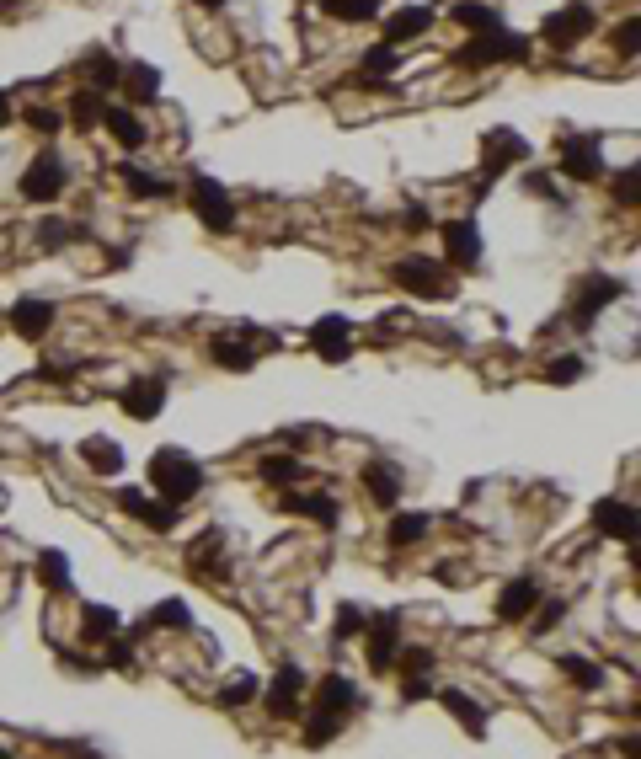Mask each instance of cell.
Here are the masks:
<instances>
[{
	"label": "cell",
	"instance_id": "6da1fadb",
	"mask_svg": "<svg viewBox=\"0 0 641 759\" xmlns=\"http://www.w3.org/2000/svg\"><path fill=\"white\" fill-rule=\"evenodd\" d=\"M150 482L161 487L166 503H187L203 492V466L193 455H182V449H155L150 455Z\"/></svg>",
	"mask_w": 641,
	"mask_h": 759
},
{
	"label": "cell",
	"instance_id": "7a4b0ae2",
	"mask_svg": "<svg viewBox=\"0 0 641 759\" xmlns=\"http://www.w3.org/2000/svg\"><path fill=\"white\" fill-rule=\"evenodd\" d=\"M187 198H193V214L203 220V230H209V236H230V230H236V204H230L225 182H214V177H193Z\"/></svg>",
	"mask_w": 641,
	"mask_h": 759
},
{
	"label": "cell",
	"instance_id": "3957f363",
	"mask_svg": "<svg viewBox=\"0 0 641 759\" xmlns=\"http://www.w3.org/2000/svg\"><path fill=\"white\" fill-rule=\"evenodd\" d=\"M455 59H460V65H524V59H529V38L508 33V27H492V33H481L476 43H465Z\"/></svg>",
	"mask_w": 641,
	"mask_h": 759
},
{
	"label": "cell",
	"instance_id": "277c9868",
	"mask_svg": "<svg viewBox=\"0 0 641 759\" xmlns=\"http://www.w3.org/2000/svg\"><path fill=\"white\" fill-rule=\"evenodd\" d=\"M481 150H487V166H481V182H476V193H487L492 182L508 172V166L529 161V139H524V134H513V129H492L487 139H481Z\"/></svg>",
	"mask_w": 641,
	"mask_h": 759
},
{
	"label": "cell",
	"instance_id": "5b68a950",
	"mask_svg": "<svg viewBox=\"0 0 641 759\" xmlns=\"http://www.w3.org/2000/svg\"><path fill=\"white\" fill-rule=\"evenodd\" d=\"M625 294V284L620 278H609V273H588V278H577V289H572V321L577 327H588L599 311H609Z\"/></svg>",
	"mask_w": 641,
	"mask_h": 759
},
{
	"label": "cell",
	"instance_id": "8992f818",
	"mask_svg": "<svg viewBox=\"0 0 641 759\" xmlns=\"http://www.w3.org/2000/svg\"><path fill=\"white\" fill-rule=\"evenodd\" d=\"M588 33H593V6H583V0H572V6H561L540 22V38L551 43V49H572V43H583Z\"/></svg>",
	"mask_w": 641,
	"mask_h": 759
},
{
	"label": "cell",
	"instance_id": "52a82bcc",
	"mask_svg": "<svg viewBox=\"0 0 641 759\" xmlns=\"http://www.w3.org/2000/svg\"><path fill=\"white\" fill-rule=\"evenodd\" d=\"M390 278L406 294H417V300H444V262H433V257H401L390 268Z\"/></svg>",
	"mask_w": 641,
	"mask_h": 759
},
{
	"label": "cell",
	"instance_id": "ba28073f",
	"mask_svg": "<svg viewBox=\"0 0 641 759\" xmlns=\"http://www.w3.org/2000/svg\"><path fill=\"white\" fill-rule=\"evenodd\" d=\"M118 508H123V514H129V519H139V524H150V530H177V524H182V508L177 503H166V498H150V492H134V487H123L118 492Z\"/></svg>",
	"mask_w": 641,
	"mask_h": 759
},
{
	"label": "cell",
	"instance_id": "9c48e42d",
	"mask_svg": "<svg viewBox=\"0 0 641 759\" xmlns=\"http://www.w3.org/2000/svg\"><path fill=\"white\" fill-rule=\"evenodd\" d=\"M59 193H65V161H59L54 150H43V156L22 172V198H33V204H54Z\"/></svg>",
	"mask_w": 641,
	"mask_h": 759
},
{
	"label": "cell",
	"instance_id": "30bf717a",
	"mask_svg": "<svg viewBox=\"0 0 641 759\" xmlns=\"http://www.w3.org/2000/svg\"><path fill=\"white\" fill-rule=\"evenodd\" d=\"M364 631H369V669L390 674V669H396V647H401V615L385 610V615H374Z\"/></svg>",
	"mask_w": 641,
	"mask_h": 759
},
{
	"label": "cell",
	"instance_id": "8fae6325",
	"mask_svg": "<svg viewBox=\"0 0 641 759\" xmlns=\"http://www.w3.org/2000/svg\"><path fill=\"white\" fill-rule=\"evenodd\" d=\"M118 401H123V412H129L134 423H150V417L166 407V380H161V375H139V380L123 385Z\"/></svg>",
	"mask_w": 641,
	"mask_h": 759
},
{
	"label": "cell",
	"instance_id": "7c38bea8",
	"mask_svg": "<svg viewBox=\"0 0 641 759\" xmlns=\"http://www.w3.org/2000/svg\"><path fill=\"white\" fill-rule=\"evenodd\" d=\"M310 348H316L326 364H348V353H353V327H348L342 316H321L316 327H310Z\"/></svg>",
	"mask_w": 641,
	"mask_h": 759
},
{
	"label": "cell",
	"instance_id": "4fadbf2b",
	"mask_svg": "<svg viewBox=\"0 0 641 759\" xmlns=\"http://www.w3.org/2000/svg\"><path fill=\"white\" fill-rule=\"evenodd\" d=\"M593 530H599L604 540H625V546H636V508L631 503H620V498H604V503H593Z\"/></svg>",
	"mask_w": 641,
	"mask_h": 759
},
{
	"label": "cell",
	"instance_id": "5bb4252c",
	"mask_svg": "<svg viewBox=\"0 0 641 759\" xmlns=\"http://www.w3.org/2000/svg\"><path fill=\"white\" fill-rule=\"evenodd\" d=\"M444 252H449V268H481V230L476 220H449L444 225Z\"/></svg>",
	"mask_w": 641,
	"mask_h": 759
},
{
	"label": "cell",
	"instance_id": "9a60e30c",
	"mask_svg": "<svg viewBox=\"0 0 641 759\" xmlns=\"http://www.w3.org/2000/svg\"><path fill=\"white\" fill-rule=\"evenodd\" d=\"M11 327H17V337H27V343H43L54 327V305L38 300V294H22L17 305H11Z\"/></svg>",
	"mask_w": 641,
	"mask_h": 759
},
{
	"label": "cell",
	"instance_id": "2e32d148",
	"mask_svg": "<svg viewBox=\"0 0 641 759\" xmlns=\"http://www.w3.org/2000/svg\"><path fill=\"white\" fill-rule=\"evenodd\" d=\"M561 177H572V182H599V177H604L599 145H593V139H567V145H561Z\"/></svg>",
	"mask_w": 641,
	"mask_h": 759
},
{
	"label": "cell",
	"instance_id": "e0dca14e",
	"mask_svg": "<svg viewBox=\"0 0 641 759\" xmlns=\"http://www.w3.org/2000/svg\"><path fill=\"white\" fill-rule=\"evenodd\" d=\"M284 508H289V514H300V519H310V524H321V530H332V524L342 519V508H337L332 492H284Z\"/></svg>",
	"mask_w": 641,
	"mask_h": 759
},
{
	"label": "cell",
	"instance_id": "ac0fdd59",
	"mask_svg": "<svg viewBox=\"0 0 641 759\" xmlns=\"http://www.w3.org/2000/svg\"><path fill=\"white\" fill-rule=\"evenodd\" d=\"M300 690H305V669H300V663H284V669L273 674L268 711H273V717H294V711H300Z\"/></svg>",
	"mask_w": 641,
	"mask_h": 759
},
{
	"label": "cell",
	"instance_id": "d6986e66",
	"mask_svg": "<svg viewBox=\"0 0 641 759\" xmlns=\"http://www.w3.org/2000/svg\"><path fill=\"white\" fill-rule=\"evenodd\" d=\"M545 599V588L535 578H519L503 588V599H497V621H524V615H535V604Z\"/></svg>",
	"mask_w": 641,
	"mask_h": 759
},
{
	"label": "cell",
	"instance_id": "ffe728a7",
	"mask_svg": "<svg viewBox=\"0 0 641 759\" xmlns=\"http://www.w3.org/2000/svg\"><path fill=\"white\" fill-rule=\"evenodd\" d=\"M428 27H433V11H428V6H406V11H396V17H385V43H390V49H401V43L422 38Z\"/></svg>",
	"mask_w": 641,
	"mask_h": 759
},
{
	"label": "cell",
	"instance_id": "44dd1931",
	"mask_svg": "<svg viewBox=\"0 0 641 759\" xmlns=\"http://www.w3.org/2000/svg\"><path fill=\"white\" fill-rule=\"evenodd\" d=\"M102 123H107V134H113L123 150H139V145L150 139V129L139 123L134 107H102Z\"/></svg>",
	"mask_w": 641,
	"mask_h": 759
},
{
	"label": "cell",
	"instance_id": "7402d4cb",
	"mask_svg": "<svg viewBox=\"0 0 641 759\" xmlns=\"http://www.w3.org/2000/svg\"><path fill=\"white\" fill-rule=\"evenodd\" d=\"M401 65V54L390 49V43H374V49L364 54V65H358V75H353V86H369V91H380V86H390L385 75Z\"/></svg>",
	"mask_w": 641,
	"mask_h": 759
},
{
	"label": "cell",
	"instance_id": "603a6c76",
	"mask_svg": "<svg viewBox=\"0 0 641 759\" xmlns=\"http://www.w3.org/2000/svg\"><path fill=\"white\" fill-rule=\"evenodd\" d=\"M316 706L337 711V717H348V711L358 706V685H353L348 674H321V685H316Z\"/></svg>",
	"mask_w": 641,
	"mask_h": 759
},
{
	"label": "cell",
	"instance_id": "cb8c5ba5",
	"mask_svg": "<svg viewBox=\"0 0 641 759\" xmlns=\"http://www.w3.org/2000/svg\"><path fill=\"white\" fill-rule=\"evenodd\" d=\"M433 695L444 701V711H455V717H460V727H465L471 738H487V711H481V706H476L465 690H433Z\"/></svg>",
	"mask_w": 641,
	"mask_h": 759
},
{
	"label": "cell",
	"instance_id": "d4e9b609",
	"mask_svg": "<svg viewBox=\"0 0 641 759\" xmlns=\"http://www.w3.org/2000/svg\"><path fill=\"white\" fill-rule=\"evenodd\" d=\"M81 455H86V466L97 476H118L123 471V449L113 439H102V433H91V439L81 444Z\"/></svg>",
	"mask_w": 641,
	"mask_h": 759
},
{
	"label": "cell",
	"instance_id": "484cf974",
	"mask_svg": "<svg viewBox=\"0 0 641 759\" xmlns=\"http://www.w3.org/2000/svg\"><path fill=\"white\" fill-rule=\"evenodd\" d=\"M118 86L129 91L134 102H155V97H161V70H155V65H123Z\"/></svg>",
	"mask_w": 641,
	"mask_h": 759
},
{
	"label": "cell",
	"instance_id": "4316f807",
	"mask_svg": "<svg viewBox=\"0 0 641 759\" xmlns=\"http://www.w3.org/2000/svg\"><path fill=\"white\" fill-rule=\"evenodd\" d=\"M257 476H262V482H273V487H284V492H289V487L305 476V466H300L294 455H262V460H257Z\"/></svg>",
	"mask_w": 641,
	"mask_h": 759
},
{
	"label": "cell",
	"instance_id": "83f0119b",
	"mask_svg": "<svg viewBox=\"0 0 641 759\" xmlns=\"http://www.w3.org/2000/svg\"><path fill=\"white\" fill-rule=\"evenodd\" d=\"M118 81H123V65H118L113 54H91V59H86V86L97 91V97L118 91Z\"/></svg>",
	"mask_w": 641,
	"mask_h": 759
},
{
	"label": "cell",
	"instance_id": "f1b7e54d",
	"mask_svg": "<svg viewBox=\"0 0 641 759\" xmlns=\"http://www.w3.org/2000/svg\"><path fill=\"white\" fill-rule=\"evenodd\" d=\"M364 487H369V498L380 508H396V498H401V482H396L390 466H364Z\"/></svg>",
	"mask_w": 641,
	"mask_h": 759
},
{
	"label": "cell",
	"instance_id": "f546056e",
	"mask_svg": "<svg viewBox=\"0 0 641 759\" xmlns=\"http://www.w3.org/2000/svg\"><path fill=\"white\" fill-rule=\"evenodd\" d=\"M337 733H342V717H337V711L316 706V711L305 717V749H321V743H332Z\"/></svg>",
	"mask_w": 641,
	"mask_h": 759
},
{
	"label": "cell",
	"instance_id": "4dcf8cb0",
	"mask_svg": "<svg viewBox=\"0 0 641 759\" xmlns=\"http://www.w3.org/2000/svg\"><path fill=\"white\" fill-rule=\"evenodd\" d=\"M81 631H86V642H107L118 631V610H113V604H86Z\"/></svg>",
	"mask_w": 641,
	"mask_h": 759
},
{
	"label": "cell",
	"instance_id": "1f68e13d",
	"mask_svg": "<svg viewBox=\"0 0 641 759\" xmlns=\"http://www.w3.org/2000/svg\"><path fill=\"white\" fill-rule=\"evenodd\" d=\"M449 17H455L460 27H471V33H492V27H503V22H497V11H492V6H481V0H460V6L449 11Z\"/></svg>",
	"mask_w": 641,
	"mask_h": 759
},
{
	"label": "cell",
	"instance_id": "d6a6232c",
	"mask_svg": "<svg viewBox=\"0 0 641 759\" xmlns=\"http://www.w3.org/2000/svg\"><path fill=\"white\" fill-rule=\"evenodd\" d=\"M561 674H567L577 690H599V685H604V669H599V663H593V658H577V653L561 658Z\"/></svg>",
	"mask_w": 641,
	"mask_h": 759
},
{
	"label": "cell",
	"instance_id": "836d02e7",
	"mask_svg": "<svg viewBox=\"0 0 641 759\" xmlns=\"http://www.w3.org/2000/svg\"><path fill=\"white\" fill-rule=\"evenodd\" d=\"M326 6V17H337V22H374L380 17V0H321Z\"/></svg>",
	"mask_w": 641,
	"mask_h": 759
},
{
	"label": "cell",
	"instance_id": "e575fe53",
	"mask_svg": "<svg viewBox=\"0 0 641 759\" xmlns=\"http://www.w3.org/2000/svg\"><path fill=\"white\" fill-rule=\"evenodd\" d=\"M102 97H97V91H75V97H70V118H75V129H97V123H102Z\"/></svg>",
	"mask_w": 641,
	"mask_h": 759
},
{
	"label": "cell",
	"instance_id": "d590c367",
	"mask_svg": "<svg viewBox=\"0 0 641 759\" xmlns=\"http://www.w3.org/2000/svg\"><path fill=\"white\" fill-rule=\"evenodd\" d=\"M150 626H171V631H187L193 626V610H187L182 599H166V604H155V610L145 615V631Z\"/></svg>",
	"mask_w": 641,
	"mask_h": 759
},
{
	"label": "cell",
	"instance_id": "8d00e7d4",
	"mask_svg": "<svg viewBox=\"0 0 641 759\" xmlns=\"http://www.w3.org/2000/svg\"><path fill=\"white\" fill-rule=\"evenodd\" d=\"M118 177L129 182V193H134V198H166V193H171V182L150 177V172H139V166H118Z\"/></svg>",
	"mask_w": 641,
	"mask_h": 759
},
{
	"label": "cell",
	"instance_id": "74e56055",
	"mask_svg": "<svg viewBox=\"0 0 641 759\" xmlns=\"http://www.w3.org/2000/svg\"><path fill=\"white\" fill-rule=\"evenodd\" d=\"M209 353H214V364H220V369H252V364H257V359H252V348L230 343V337H214Z\"/></svg>",
	"mask_w": 641,
	"mask_h": 759
},
{
	"label": "cell",
	"instance_id": "f35d334b",
	"mask_svg": "<svg viewBox=\"0 0 641 759\" xmlns=\"http://www.w3.org/2000/svg\"><path fill=\"white\" fill-rule=\"evenodd\" d=\"M428 535V514H396L390 519V546H412Z\"/></svg>",
	"mask_w": 641,
	"mask_h": 759
},
{
	"label": "cell",
	"instance_id": "ab89813d",
	"mask_svg": "<svg viewBox=\"0 0 641 759\" xmlns=\"http://www.w3.org/2000/svg\"><path fill=\"white\" fill-rule=\"evenodd\" d=\"M38 578L49 588H70V556L65 551H43L38 556Z\"/></svg>",
	"mask_w": 641,
	"mask_h": 759
},
{
	"label": "cell",
	"instance_id": "60d3db41",
	"mask_svg": "<svg viewBox=\"0 0 641 759\" xmlns=\"http://www.w3.org/2000/svg\"><path fill=\"white\" fill-rule=\"evenodd\" d=\"M583 375H588V364L577 359V353H561V359H551V369H545V380H551V385H577Z\"/></svg>",
	"mask_w": 641,
	"mask_h": 759
},
{
	"label": "cell",
	"instance_id": "b9f144b4",
	"mask_svg": "<svg viewBox=\"0 0 641 759\" xmlns=\"http://www.w3.org/2000/svg\"><path fill=\"white\" fill-rule=\"evenodd\" d=\"M615 204H620V209H636V204H641V166H625V172L615 177Z\"/></svg>",
	"mask_w": 641,
	"mask_h": 759
},
{
	"label": "cell",
	"instance_id": "7bdbcfd3",
	"mask_svg": "<svg viewBox=\"0 0 641 759\" xmlns=\"http://www.w3.org/2000/svg\"><path fill=\"white\" fill-rule=\"evenodd\" d=\"M364 626H369V615L358 610V604H342V610H337V626H332V642H348V637H358Z\"/></svg>",
	"mask_w": 641,
	"mask_h": 759
},
{
	"label": "cell",
	"instance_id": "ee69618b",
	"mask_svg": "<svg viewBox=\"0 0 641 759\" xmlns=\"http://www.w3.org/2000/svg\"><path fill=\"white\" fill-rule=\"evenodd\" d=\"M252 695H257V679H252V674H236V679L220 690V706H225V711H230V706H246Z\"/></svg>",
	"mask_w": 641,
	"mask_h": 759
},
{
	"label": "cell",
	"instance_id": "f6af8a7d",
	"mask_svg": "<svg viewBox=\"0 0 641 759\" xmlns=\"http://www.w3.org/2000/svg\"><path fill=\"white\" fill-rule=\"evenodd\" d=\"M75 236H81V230H75V225H65V220H49V225L38 230V241L49 246V252H54V246H65V241H75Z\"/></svg>",
	"mask_w": 641,
	"mask_h": 759
},
{
	"label": "cell",
	"instance_id": "bcb514c9",
	"mask_svg": "<svg viewBox=\"0 0 641 759\" xmlns=\"http://www.w3.org/2000/svg\"><path fill=\"white\" fill-rule=\"evenodd\" d=\"M428 695H433V674H412V679L401 685V701H406V706L428 701Z\"/></svg>",
	"mask_w": 641,
	"mask_h": 759
},
{
	"label": "cell",
	"instance_id": "7dc6e473",
	"mask_svg": "<svg viewBox=\"0 0 641 759\" xmlns=\"http://www.w3.org/2000/svg\"><path fill=\"white\" fill-rule=\"evenodd\" d=\"M129 658H134V647H129V637H107V663H113V669H129Z\"/></svg>",
	"mask_w": 641,
	"mask_h": 759
},
{
	"label": "cell",
	"instance_id": "c3c4849f",
	"mask_svg": "<svg viewBox=\"0 0 641 759\" xmlns=\"http://www.w3.org/2000/svg\"><path fill=\"white\" fill-rule=\"evenodd\" d=\"M27 123H33L38 134H59V129H65V118L49 113V107H33V113H27Z\"/></svg>",
	"mask_w": 641,
	"mask_h": 759
},
{
	"label": "cell",
	"instance_id": "681fc988",
	"mask_svg": "<svg viewBox=\"0 0 641 759\" xmlns=\"http://www.w3.org/2000/svg\"><path fill=\"white\" fill-rule=\"evenodd\" d=\"M636 33H641V22H636V17H631V22H625V27H620V33H615V49H620L625 59H631V54H636Z\"/></svg>",
	"mask_w": 641,
	"mask_h": 759
},
{
	"label": "cell",
	"instance_id": "f907efd6",
	"mask_svg": "<svg viewBox=\"0 0 641 759\" xmlns=\"http://www.w3.org/2000/svg\"><path fill=\"white\" fill-rule=\"evenodd\" d=\"M406 669H412V674H433V653H428V647H406Z\"/></svg>",
	"mask_w": 641,
	"mask_h": 759
},
{
	"label": "cell",
	"instance_id": "816d5d0a",
	"mask_svg": "<svg viewBox=\"0 0 641 759\" xmlns=\"http://www.w3.org/2000/svg\"><path fill=\"white\" fill-rule=\"evenodd\" d=\"M561 615H567V604H561V599H545V610H540V621H535V631H551V626L561 621Z\"/></svg>",
	"mask_w": 641,
	"mask_h": 759
},
{
	"label": "cell",
	"instance_id": "f5cc1de1",
	"mask_svg": "<svg viewBox=\"0 0 641 759\" xmlns=\"http://www.w3.org/2000/svg\"><path fill=\"white\" fill-rule=\"evenodd\" d=\"M529 193H545V198H556V182L545 177V172H529Z\"/></svg>",
	"mask_w": 641,
	"mask_h": 759
},
{
	"label": "cell",
	"instance_id": "db71d44e",
	"mask_svg": "<svg viewBox=\"0 0 641 759\" xmlns=\"http://www.w3.org/2000/svg\"><path fill=\"white\" fill-rule=\"evenodd\" d=\"M11 123V97H0V129Z\"/></svg>",
	"mask_w": 641,
	"mask_h": 759
},
{
	"label": "cell",
	"instance_id": "11a10c76",
	"mask_svg": "<svg viewBox=\"0 0 641 759\" xmlns=\"http://www.w3.org/2000/svg\"><path fill=\"white\" fill-rule=\"evenodd\" d=\"M198 6H225V0H198Z\"/></svg>",
	"mask_w": 641,
	"mask_h": 759
},
{
	"label": "cell",
	"instance_id": "9f6ffc18",
	"mask_svg": "<svg viewBox=\"0 0 641 759\" xmlns=\"http://www.w3.org/2000/svg\"><path fill=\"white\" fill-rule=\"evenodd\" d=\"M0 759H11V749H6V743H0Z\"/></svg>",
	"mask_w": 641,
	"mask_h": 759
}]
</instances>
